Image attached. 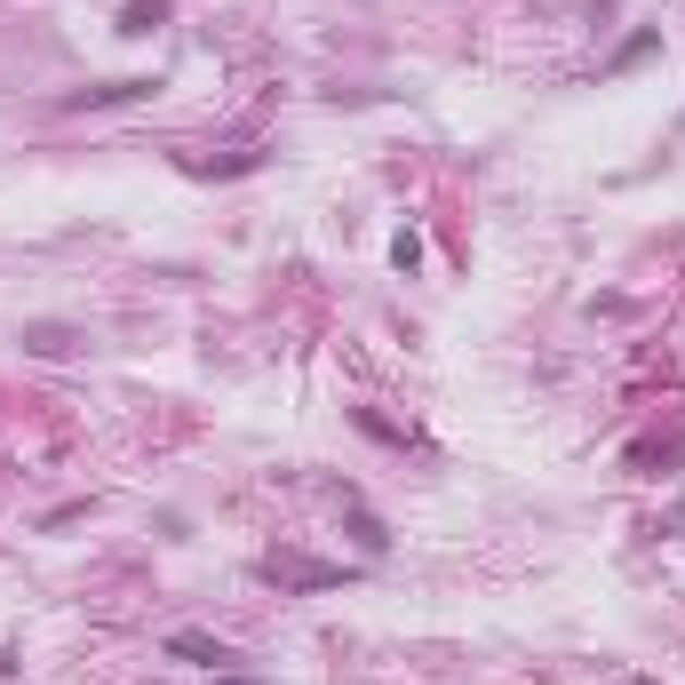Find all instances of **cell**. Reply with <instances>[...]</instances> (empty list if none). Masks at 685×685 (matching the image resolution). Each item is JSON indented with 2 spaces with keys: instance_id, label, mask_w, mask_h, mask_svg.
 I'll return each instance as SVG.
<instances>
[{
  "instance_id": "obj_1",
  "label": "cell",
  "mask_w": 685,
  "mask_h": 685,
  "mask_svg": "<svg viewBox=\"0 0 685 685\" xmlns=\"http://www.w3.org/2000/svg\"><path fill=\"white\" fill-rule=\"evenodd\" d=\"M271 582H288V590H335L343 566H303V558H264Z\"/></svg>"
},
{
  "instance_id": "obj_2",
  "label": "cell",
  "mask_w": 685,
  "mask_h": 685,
  "mask_svg": "<svg viewBox=\"0 0 685 685\" xmlns=\"http://www.w3.org/2000/svg\"><path fill=\"white\" fill-rule=\"evenodd\" d=\"M168 653H175V662H199V670H223V662H232V653H223V646L208 638V629H175V638H168Z\"/></svg>"
},
{
  "instance_id": "obj_3",
  "label": "cell",
  "mask_w": 685,
  "mask_h": 685,
  "mask_svg": "<svg viewBox=\"0 0 685 685\" xmlns=\"http://www.w3.org/2000/svg\"><path fill=\"white\" fill-rule=\"evenodd\" d=\"M151 88H160V81H105V88H81V96H72V105H129V96H151Z\"/></svg>"
},
{
  "instance_id": "obj_4",
  "label": "cell",
  "mask_w": 685,
  "mask_h": 685,
  "mask_svg": "<svg viewBox=\"0 0 685 685\" xmlns=\"http://www.w3.org/2000/svg\"><path fill=\"white\" fill-rule=\"evenodd\" d=\"M168 9H175V0H129V9H120V33H151Z\"/></svg>"
},
{
  "instance_id": "obj_5",
  "label": "cell",
  "mask_w": 685,
  "mask_h": 685,
  "mask_svg": "<svg viewBox=\"0 0 685 685\" xmlns=\"http://www.w3.org/2000/svg\"><path fill=\"white\" fill-rule=\"evenodd\" d=\"M653 48H662V33H638V40H629V48H622V57H614V72H629V64H638V57H653Z\"/></svg>"
},
{
  "instance_id": "obj_6",
  "label": "cell",
  "mask_w": 685,
  "mask_h": 685,
  "mask_svg": "<svg viewBox=\"0 0 685 685\" xmlns=\"http://www.w3.org/2000/svg\"><path fill=\"white\" fill-rule=\"evenodd\" d=\"M391 264H399V271H415V264H423V240H415V232H399V240H391Z\"/></svg>"
},
{
  "instance_id": "obj_7",
  "label": "cell",
  "mask_w": 685,
  "mask_h": 685,
  "mask_svg": "<svg viewBox=\"0 0 685 685\" xmlns=\"http://www.w3.org/2000/svg\"><path fill=\"white\" fill-rule=\"evenodd\" d=\"M216 685H264V677H216Z\"/></svg>"
}]
</instances>
